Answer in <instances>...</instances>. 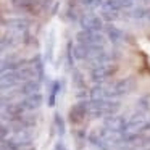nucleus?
<instances>
[{
	"label": "nucleus",
	"instance_id": "nucleus-1",
	"mask_svg": "<svg viewBox=\"0 0 150 150\" xmlns=\"http://www.w3.org/2000/svg\"><path fill=\"white\" fill-rule=\"evenodd\" d=\"M121 103L118 100L110 98H98V100H87V115L92 118H107L118 115Z\"/></svg>",
	"mask_w": 150,
	"mask_h": 150
},
{
	"label": "nucleus",
	"instance_id": "nucleus-2",
	"mask_svg": "<svg viewBox=\"0 0 150 150\" xmlns=\"http://www.w3.org/2000/svg\"><path fill=\"white\" fill-rule=\"evenodd\" d=\"M137 81L134 76H127V78H123L120 81L113 82L111 86H105V94L103 98H110V100H116V98L123 97V95H127L136 89Z\"/></svg>",
	"mask_w": 150,
	"mask_h": 150
},
{
	"label": "nucleus",
	"instance_id": "nucleus-3",
	"mask_svg": "<svg viewBox=\"0 0 150 150\" xmlns=\"http://www.w3.org/2000/svg\"><path fill=\"white\" fill-rule=\"evenodd\" d=\"M78 44L92 49H105V36L102 33H91V31H79L76 34Z\"/></svg>",
	"mask_w": 150,
	"mask_h": 150
},
{
	"label": "nucleus",
	"instance_id": "nucleus-4",
	"mask_svg": "<svg viewBox=\"0 0 150 150\" xmlns=\"http://www.w3.org/2000/svg\"><path fill=\"white\" fill-rule=\"evenodd\" d=\"M118 65L116 63H108V65H100V66H95V68L91 69V78L95 84H103V81H107L108 78L116 73Z\"/></svg>",
	"mask_w": 150,
	"mask_h": 150
},
{
	"label": "nucleus",
	"instance_id": "nucleus-5",
	"mask_svg": "<svg viewBox=\"0 0 150 150\" xmlns=\"http://www.w3.org/2000/svg\"><path fill=\"white\" fill-rule=\"evenodd\" d=\"M79 24L82 31H91V33H100L103 29V20L94 13H84L79 18Z\"/></svg>",
	"mask_w": 150,
	"mask_h": 150
},
{
	"label": "nucleus",
	"instance_id": "nucleus-6",
	"mask_svg": "<svg viewBox=\"0 0 150 150\" xmlns=\"http://www.w3.org/2000/svg\"><path fill=\"white\" fill-rule=\"evenodd\" d=\"M103 127L115 134H124L126 132V118L121 116V115L107 116L103 120Z\"/></svg>",
	"mask_w": 150,
	"mask_h": 150
},
{
	"label": "nucleus",
	"instance_id": "nucleus-7",
	"mask_svg": "<svg viewBox=\"0 0 150 150\" xmlns=\"http://www.w3.org/2000/svg\"><path fill=\"white\" fill-rule=\"evenodd\" d=\"M42 102H44V98L40 94H33V95L24 97L21 102H18L16 108L20 113H23V111H33V110H37L42 105Z\"/></svg>",
	"mask_w": 150,
	"mask_h": 150
},
{
	"label": "nucleus",
	"instance_id": "nucleus-8",
	"mask_svg": "<svg viewBox=\"0 0 150 150\" xmlns=\"http://www.w3.org/2000/svg\"><path fill=\"white\" fill-rule=\"evenodd\" d=\"M86 116H87V100L78 102V103L71 108V111H69V120H71L73 123H79V121H82Z\"/></svg>",
	"mask_w": 150,
	"mask_h": 150
},
{
	"label": "nucleus",
	"instance_id": "nucleus-9",
	"mask_svg": "<svg viewBox=\"0 0 150 150\" xmlns=\"http://www.w3.org/2000/svg\"><path fill=\"white\" fill-rule=\"evenodd\" d=\"M107 37L113 45H118L124 40V33L121 29H118L116 26H108L107 28Z\"/></svg>",
	"mask_w": 150,
	"mask_h": 150
},
{
	"label": "nucleus",
	"instance_id": "nucleus-10",
	"mask_svg": "<svg viewBox=\"0 0 150 150\" xmlns=\"http://www.w3.org/2000/svg\"><path fill=\"white\" fill-rule=\"evenodd\" d=\"M39 89H40V84L39 81H34V79H31V81H26L21 84L20 87V94L23 95H33V94H39Z\"/></svg>",
	"mask_w": 150,
	"mask_h": 150
},
{
	"label": "nucleus",
	"instance_id": "nucleus-11",
	"mask_svg": "<svg viewBox=\"0 0 150 150\" xmlns=\"http://www.w3.org/2000/svg\"><path fill=\"white\" fill-rule=\"evenodd\" d=\"M89 142H91L95 149H98V150H113L103 139H102L100 136H98L97 131H92V132L89 134Z\"/></svg>",
	"mask_w": 150,
	"mask_h": 150
},
{
	"label": "nucleus",
	"instance_id": "nucleus-12",
	"mask_svg": "<svg viewBox=\"0 0 150 150\" xmlns=\"http://www.w3.org/2000/svg\"><path fill=\"white\" fill-rule=\"evenodd\" d=\"M137 111H142V113L150 115V95H144L137 100Z\"/></svg>",
	"mask_w": 150,
	"mask_h": 150
},
{
	"label": "nucleus",
	"instance_id": "nucleus-13",
	"mask_svg": "<svg viewBox=\"0 0 150 150\" xmlns=\"http://www.w3.org/2000/svg\"><path fill=\"white\" fill-rule=\"evenodd\" d=\"M58 92H60V81H55L52 84V89H50V97H49V105L50 107L55 105V98H57V95H58Z\"/></svg>",
	"mask_w": 150,
	"mask_h": 150
},
{
	"label": "nucleus",
	"instance_id": "nucleus-14",
	"mask_svg": "<svg viewBox=\"0 0 150 150\" xmlns=\"http://www.w3.org/2000/svg\"><path fill=\"white\" fill-rule=\"evenodd\" d=\"M145 11H147L145 8H134L129 13V16L132 20H142V18H145Z\"/></svg>",
	"mask_w": 150,
	"mask_h": 150
},
{
	"label": "nucleus",
	"instance_id": "nucleus-15",
	"mask_svg": "<svg viewBox=\"0 0 150 150\" xmlns=\"http://www.w3.org/2000/svg\"><path fill=\"white\" fill-rule=\"evenodd\" d=\"M55 124H57V131H58V134L63 136V134H65V121H63V118L60 116L58 113L55 115Z\"/></svg>",
	"mask_w": 150,
	"mask_h": 150
},
{
	"label": "nucleus",
	"instance_id": "nucleus-16",
	"mask_svg": "<svg viewBox=\"0 0 150 150\" xmlns=\"http://www.w3.org/2000/svg\"><path fill=\"white\" fill-rule=\"evenodd\" d=\"M82 4H84L87 8H92V10H95V8L102 7L103 0H82Z\"/></svg>",
	"mask_w": 150,
	"mask_h": 150
},
{
	"label": "nucleus",
	"instance_id": "nucleus-17",
	"mask_svg": "<svg viewBox=\"0 0 150 150\" xmlns=\"http://www.w3.org/2000/svg\"><path fill=\"white\" fill-rule=\"evenodd\" d=\"M34 2H37V0H13V5H16V7H29Z\"/></svg>",
	"mask_w": 150,
	"mask_h": 150
},
{
	"label": "nucleus",
	"instance_id": "nucleus-18",
	"mask_svg": "<svg viewBox=\"0 0 150 150\" xmlns=\"http://www.w3.org/2000/svg\"><path fill=\"white\" fill-rule=\"evenodd\" d=\"M120 2H121V5H123V10L134 7V4H136V0H120Z\"/></svg>",
	"mask_w": 150,
	"mask_h": 150
},
{
	"label": "nucleus",
	"instance_id": "nucleus-19",
	"mask_svg": "<svg viewBox=\"0 0 150 150\" xmlns=\"http://www.w3.org/2000/svg\"><path fill=\"white\" fill-rule=\"evenodd\" d=\"M0 150H10V149L7 147V144H5V142H0Z\"/></svg>",
	"mask_w": 150,
	"mask_h": 150
},
{
	"label": "nucleus",
	"instance_id": "nucleus-20",
	"mask_svg": "<svg viewBox=\"0 0 150 150\" xmlns=\"http://www.w3.org/2000/svg\"><path fill=\"white\" fill-rule=\"evenodd\" d=\"M145 20H147V21H150V8L145 11Z\"/></svg>",
	"mask_w": 150,
	"mask_h": 150
},
{
	"label": "nucleus",
	"instance_id": "nucleus-21",
	"mask_svg": "<svg viewBox=\"0 0 150 150\" xmlns=\"http://www.w3.org/2000/svg\"><path fill=\"white\" fill-rule=\"evenodd\" d=\"M144 2H145V4H150V0H144Z\"/></svg>",
	"mask_w": 150,
	"mask_h": 150
}]
</instances>
